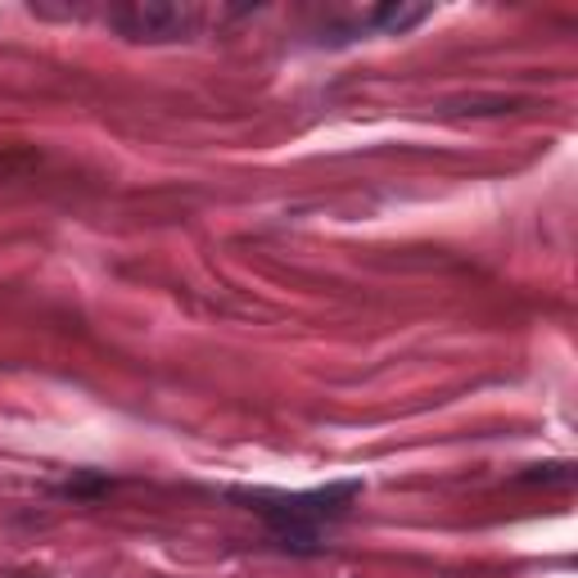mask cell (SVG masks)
Wrapping results in <instances>:
<instances>
[{"mask_svg":"<svg viewBox=\"0 0 578 578\" xmlns=\"http://www.w3.org/2000/svg\"><path fill=\"white\" fill-rule=\"evenodd\" d=\"M118 23L127 36H136V42H168V36H177V27L185 23V14L172 5H140V10L123 14Z\"/></svg>","mask_w":578,"mask_h":578,"instance_id":"1","label":"cell"},{"mask_svg":"<svg viewBox=\"0 0 578 578\" xmlns=\"http://www.w3.org/2000/svg\"><path fill=\"white\" fill-rule=\"evenodd\" d=\"M426 19H430V5H384V10H375V27L389 32V36H403Z\"/></svg>","mask_w":578,"mask_h":578,"instance_id":"2","label":"cell"}]
</instances>
